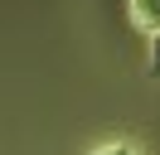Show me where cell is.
Instances as JSON below:
<instances>
[{"label":"cell","instance_id":"cell-1","mask_svg":"<svg viewBox=\"0 0 160 155\" xmlns=\"http://www.w3.org/2000/svg\"><path fill=\"white\" fill-rule=\"evenodd\" d=\"M131 15H136V24H146L155 34L160 29V0H131Z\"/></svg>","mask_w":160,"mask_h":155},{"label":"cell","instance_id":"cell-2","mask_svg":"<svg viewBox=\"0 0 160 155\" xmlns=\"http://www.w3.org/2000/svg\"><path fill=\"white\" fill-rule=\"evenodd\" d=\"M150 68L160 73V29H155V53H150Z\"/></svg>","mask_w":160,"mask_h":155},{"label":"cell","instance_id":"cell-3","mask_svg":"<svg viewBox=\"0 0 160 155\" xmlns=\"http://www.w3.org/2000/svg\"><path fill=\"white\" fill-rule=\"evenodd\" d=\"M97 155H126V150H121V145H112V150H97Z\"/></svg>","mask_w":160,"mask_h":155}]
</instances>
